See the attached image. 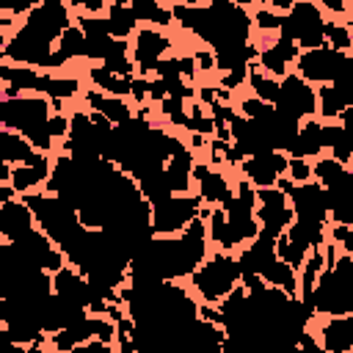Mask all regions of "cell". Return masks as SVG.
<instances>
[{"mask_svg": "<svg viewBox=\"0 0 353 353\" xmlns=\"http://www.w3.org/2000/svg\"><path fill=\"white\" fill-rule=\"evenodd\" d=\"M72 25H74V17H72L69 3H58V0L36 3L25 14V19L14 30V36L3 39V50H0L3 63H17V66L50 72L58 39Z\"/></svg>", "mask_w": 353, "mask_h": 353, "instance_id": "6da1fadb", "label": "cell"}, {"mask_svg": "<svg viewBox=\"0 0 353 353\" xmlns=\"http://www.w3.org/2000/svg\"><path fill=\"white\" fill-rule=\"evenodd\" d=\"M210 240L223 248L226 254L234 248H245L259 237V221H256V188L248 179L237 182L234 196L223 207H212L207 221Z\"/></svg>", "mask_w": 353, "mask_h": 353, "instance_id": "7a4b0ae2", "label": "cell"}, {"mask_svg": "<svg viewBox=\"0 0 353 353\" xmlns=\"http://www.w3.org/2000/svg\"><path fill=\"white\" fill-rule=\"evenodd\" d=\"M50 119H52V102L47 97L25 94L17 99H0V124L3 130L25 135L41 154L52 149L50 135Z\"/></svg>", "mask_w": 353, "mask_h": 353, "instance_id": "3957f363", "label": "cell"}, {"mask_svg": "<svg viewBox=\"0 0 353 353\" xmlns=\"http://www.w3.org/2000/svg\"><path fill=\"white\" fill-rule=\"evenodd\" d=\"M314 314L345 317L353 314V256L342 254L331 268H323L314 292H312Z\"/></svg>", "mask_w": 353, "mask_h": 353, "instance_id": "277c9868", "label": "cell"}, {"mask_svg": "<svg viewBox=\"0 0 353 353\" xmlns=\"http://www.w3.org/2000/svg\"><path fill=\"white\" fill-rule=\"evenodd\" d=\"M243 281V273H240V262L237 256L232 254H212L210 259H204V265L190 276V287L201 295L204 303L215 306L221 301H226Z\"/></svg>", "mask_w": 353, "mask_h": 353, "instance_id": "5b68a950", "label": "cell"}, {"mask_svg": "<svg viewBox=\"0 0 353 353\" xmlns=\"http://www.w3.org/2000/svg\"><path fill=\"white\" fill-rule=\"evenodd\" d=\"M279 33L292 39L301 50L325 47V17H323V8L317 3H309V0L292 3V11L284 17V25H281Z\"/></svg>", "mask_w": 353, "mask_h": 353, "instance_id": "8992f818", "label": "cell"}, {"mask_svg": "<svg viewBox=\"0 0 353 353\" xmlns=\"http://www.w3.org/2000/svg\"><path fill=\"white\" fill-rule=\"evenodd\" d=\"M201 215V196H171L163 204L152 207V232L154 237L182 234Z\"/></svg>", "mask_w": 353, "mask_h": 353, "instance_id": "52a82bcc", "label": "cell"}, {"mask_svg": "<svg viewBox=\"0 0 353 353\" xmlns=\"http://www.w3.org/2000/svg\"><path fill=\"white\" fill-rule=\"evenodd\" d=\"M276 188L287 193L292 212H295V221H306V223H325L328 221V196H325V188H320L314 179L295 185L287 176H281L276 182Z\"/></svg>", "mask_w": 353, "mask_h": 353, "instance_id": "ba28073f", "label": "cell"}, {"mask_svg": "<svg viewBox=\"0 0 353 353\" xmlns=\"http://www.w3.org/2000/svg\"><path fill=\"white\" fill-rule=\"evenodd\" d=\"M273 108L295 121H306L314 119L317 113V88L312 83H306L303 77H298L295 72H290L284 80H279V97L273 102Z\"/></svg>", "mask_w": 353, "mask_h": 353, "instance_id": "9c48e42d", "label": "cell"}, {"mask_svg": "<svg viewBox=\"0 0 353 353\" xmlns=\"http://www.w3.org/2000/svg\"><path fill=\"white\" fill-rule=\"evenodd\" d=\"M256 221H259V232L279 240L295 221L292 204L287 199L284 190L279 188H262L256 190Z\"/></svg>", "mask_w": 353, "mask_h": 353, "instance_id": "30bf717a", "label": "cell"}, {"mask_svg": "<svg viewBox=\"0 0 353 353\" xmlns=\"http://www.w3.org/2000/svg\"><path fill=\"white\" fill-rule=\"evenodd\" d=\"M345 55L347 52H336L328 44L317 47V50H301V55L295 61V74L312 85H331L345 63Z\"/></svg>", "mask_w": 353, "mask_h": 353, "instance_id": "8fae6325", "label": "cell"}, {"mask_svg": "<svg viewBox=\"0 0 353 353\" xmlns=\"http://www.w3.org/2000/svg\"><path fill=\"white\" fill-rule=\"evenodd\" d=\"M171 50V39L154 28H138L130 44V58L138 69V77H154L160 61Z\"/></svg>", "mask_w": 353, "mask_h": 353, "instance_id": "7c38bea8", "label": "cell"}, {"mask_svg": "<svg viewBox=\"0 0 353 353\" xmlns=\"http://www.w3.org/2000/svg\"><path fill=\"white\" fill-rule=\"evenodd\" d=\"M243 174H245V179L256 188V190H262V188H276V182L287 174V168H290V157L284 154V152H262V154H254V157H248L243 165Z\"/></svg>", "mask_w": 353, "mask_h": 353, "instance_id": "4fadbf2b", "label": "cell"}, {"mask_svg": "<svg viewBox=\"0 0 353 353\" xmlns=\"http://www.w3.org/2000/svg\"><path fill=\"white\" fill-rule=\"evenodd\" d=\"M298 55H301V47H298L292 39H287V36L279 33L276 41H270L268 47L259 50L256 63H259V69H262L265 74H270V77H276V80H284V77L290 74V66L298 61Z\"/></svg>", "mask_w": 353, "mask_h": 353, "instance_id": "5bb4252c", "label": "cell"}, {"mask_svg": "<svg viewBox=\"0 0 353 353\" xmlns=\"http://www.w3.org/2000/svg\"><path fill=\"white\" fill-rule=\"evenodd\" d=\"M33 229H36L33 210L22 199H14V201L0 204V234H3L6 243H17L25 234H30Z\"/></svg>", "mask_w": 353, "mask_h": 353, "instance_id": "9a60e30c", "label": "cell"}, {"mask_svg": "<svg viewBox=\"0 0 353 353\" xmlns=\"http://www.w3.org/2000/svg\"><path fill=\"white\" fill-rule=\"evenodd\" d=\"M193 182L199 185L201 201H207V204H212V207H223V204L234 196L229 179H226L218 168H212L210 163H196V165H193Z\"/></svg>", "mask_w": 353, "mask_h": 353, "instance_id": "2e32d148", "label": "cell"}, {"mask_svg": "<svg viewBox=\"0 0 353 353\" xmlns=\"http://www.w3.org/2000/svg\"><path fill=\"white\" fill-rule=\"evenodd\" d=\"M47 154H41L25 135L19 132H11V130H3L0 132V160L8 163V165H36L41 163Z\"/></svg>", "mask_w": 353, "mask_h": 353, "instance_id": "e0dca14e", "label": "cell"}, {"mask_svg": "<svg viewBox=\"0 0 353 353\" xmlns=\"http://www.w3.org/2000/svg\"><path fill=\"white\" fill-rule=\"evenodd\" d=\"M317 339L325 353H353V314L331 317L317 328Z\"/></svg>", "mask_w": 353, "mask_h": 353, "instance_id": "ac0fdd59", "label": "cell"}, {"mask_svg": "<svg viewBox=\"0 0 353 353\" xmlns=\"http://www.w3.org/2000/svg\"><path fill=\"white\" fill-rule=\"evenodd\" d=\"M83 99H85V105H88V110H97V113H102L110 124H124V121H130V119H135V110L130 108V102L127 99H119V97H108V94H102V91H97V88H88L85 94H83Z\"/></svg>", "mask_w": 353, "mask_h": 353, "instance_id": "d6986e66", "label": "cell"}, {"mask_svg": "<svg viewBox=\"0 0 353 353\" xmlns=\"http://www.w3.org/2000/svg\"><path fill=\"white\" fill-rule=\"evenodd\" d=\"M193 165H196V157H193V152H190L188 146H185L182 152H176V154L165 163L163 176H165V185L171 188L174 196H188L190 182H193Z\"/></svg>", "mask_w": 353, "mask_h": 353, "instance_id": "ffe728a7", "label": "cell"}, {"mask_svg": "<svg viewBox=\"0 0 353 353\" xmlns=\"http://www.w3.org/2000/svg\"><path fill=\"white\" fill-rule=\"evenodd\" d=\"M323 149H325L323 146V121L306 119V121H301V130H298L287 154L295 157V160H317V154Z\"/></svg>", "mask_w": 353, "mask_h": 353, "instance_id": "44dd1931", "label": "cell"}, {"mask_svg": "<svg viewBox=\"0 0 353 353\" xmlns=\"http://www.w3.org/2000/svg\"><path fill=\"white\" fill-rule=\"evenodd\" d=\"M91 339H94V314H88V317H83V320L50 334L47 345L52 347V353H72L77 345L91 342Z\"/></svg>", "mask_w": 353, "mask_h": 353, "instance_id": "7402d4cb", "label": "cell"}, {"mask_svg": "<svg viewBox=\"0 0 353 353\" xmlns=\"http://www.w3.org/2000/svg\"><path fill=\"white\" fill-rule=\"evenodd\" d=\"M74 58H88V39L85 33L80 30V25L74 22L72 28L63 30V36L58 39V47H55V55H52V63H50V72L74 61Z\"/></svg>", "mask_w": 353, "mask_h": 353, "instance_id": "603a6c76", "label": "cell"}, {"mask_svg": "<svg viewBox=\"0 0 353 353\" xmlns=\"http://www.w3.org/2000/svg\"><path fill=\"white\" fill-rule=\"evenodd\" d=\"M50 174H52V163H50V157H44L36 165H17L8 185L17 190V196H28V193H36V188L47 185Z\"/></svg>", "mask_w": 353, "mask_h": 353, "instance_id": "cb8c5ba5", "label": "cell"}, {"mask_svg": "<svg viewBox=\"0 0 353 353\" xmlns=\"http://www.w3.org/2000/svg\"><path fill=\"white\" fill-rule=\"evenodd\" d=\"M323 146L331 149V157L350 168L353 163V132H347L339 121H323Z\"/></svg>", "mask_w": 353, "mask_h": 353, "instance_id": "d4e9b609", "label": "cell"}, {"mask_svg": "<svg viewBox=\"0 0 353 353\" xmlns=\"http://www.w3.org/2000/svg\"><path fill=\"white\" fill-rule=\"evenodd\" d=\"M105 17H108V25H110V36H113V39L130 41V36H135V33H138V19H135V14H132L130 3H124V0L108 3Z\"/></svg>", "mask_w": 353, "mask_h": 353, "instance_id": "484cf974", "label": "cell"}, {"mask_svg": "<svg viewBox=\"0 0 353 353\" xmlns=\"http://www.w3.org/2000/svg\"><path fill=\"white\" fill-rule=\"evenodd\" d=\"M88 80L94 83V88H97V91H102V94H108V97H119V99L132 97V80H127V77H119V74L108 72L102 63L88 66Z\"/></svg>", "mask_w": 353, "mask_h": 353, "instance_id": "4316f807", "label": "cell"}, {"mask_svg": "<svg viewBox=\"0 0 353 353\" xmlns=\"http://www.w3.org/2000/svg\"><path fill=\"white\" fill-rule=\"evenodd\" d=\"M77 91H80V80L77 77H58L52 72H41L36 97H47L52 102H66V99L77 97Z\"/></svg>", "mask_w": 353, "mask_h": 353, "instance_id": "83f0119b", "label": "cell"}, {"mask_svg": "<svg viewBox=\"0 0 353 353\" xmlns=\"http://www.w3.org/2000/svg\"><path fill=\"white\" fill-rule=\"evenodd\" d=\"M130 8H132L138 22H149V25H157V28H168L174 22L171 8H165V6H160L154 0H132Z\"/></svg>", "mask_w": 353, "mask_h": 353, "instance_id": "f1b7e54d", "label": "cell"}, {"mask_svg": "<svg viewBox=\"0 0 353 353\" xmlns=\"http://www.w3.org/2000/svg\"><path fill=\"white\" fill-rule=\"evenodd\" d=\"M345 174H347V165H342V163L334 160L331 154H328V157H317V160L312 163V179H314L320 188H325V190H331L336 182H342Z\"/></svg>", "mask_w": 353, "mask_h": 353, "instance_id": "f546056e", "label": "cell"}, {"mask_svg": "<svg viewBox=\"0 0 353 353\" xmlns=\"http://www.w3.org/2000/svg\"><path fill=\"white\" fill-rule=\"evenodd\" d=\"M248 85H251L254 97L262 99V102H268V105H273L276 97H279V80L270 77V74H265L256 61L248 66Z\"/></svg>", "mask_w": 353, "mask_h": 353, "instance_id": "4dcf8cb0", "label": "cell"}, {"mask_svg": "<svg viewBox=\"0 0 353 353\" xmlns=\"http://www.w3.org/2000/svg\"><path fill=\"white\" fill-rule=\"evenodd\" d=\"M185 130L190 132V135H210V132H215V121H212V113L210 110H204V105L199 102V99H193L190 105H188V124H185Z\"/></svg>", "mask_w": 353, "mask_h": 353, "instance_id": "1f68e13d", "label": "cell"}, {"mask_svg": "<svg viewBox=\"0 0 353 353\" xmlns=\"http://www.w3.org/2000/svg\"><path fill=\"white\" fill-rule=\"evenodd\" d=\"M331 88L336 91V97L342 99V105H345V110H347V108L353 105V52L345 55V63H342L336 80L331 83Z\"/></svg>", "mask_w": 353, "mask_h": 353, "instance_id": "d6a6232c", "label": "cell"}, {"mask_svg": "<svg viewBox=\"0 0 353 353\" xmlns=\"http://www.w3.org/2000/svg\"><path fill=\"white\" fill-rule=\"evenodd\" d=\"M325 44L336 52H353V39H350V28L347 22H328L325 19Z\"/></svg>", "mask_w": 353, "mask_h": 353, "instance_id": "836d02e7", "label": "cell"}, {"mask_svg": "<svg viewBox=\"0 0 353 353\" xmlns=\"http://www.w3.org/2000/svg\"><path fill=\"white\" fill-rule=\"evenodd\" d=\"M188 99H179V97H165L163 102H160V113L174 124V127H182L185 130V124H188V105H185Z\"/></svg>", "mask_w": 353, "mask_h": 353, "instance_id": "e575fe53", "label": "cell"}, {"mask_svg": "<svg viewBox=\"0 0 353 353\" xmlns=\"http://www.w3.org/2000/svg\"><path fill=\"white\" fill-rule=\"evenodd\" d=\"M251 19H254V25H256L259 30H265V33H279L281 25H284V17L276 14L270 6H259V8L251 14Z\"/></svg>", "mask_w": 353, "mask_h": 353, "instance_id": "d590c367", "label": "cell"}, {"mask_svg": "<svg viewBox=\"0 0 353 353\" xmlns=\"http://www.w3.org/2000/svg\"><path fill=\"white\" fill-rule=\"evenodd\" d=\"M270 110H273V105H268V102H262V99H256V97H248V99L240 102V113H243L248 121H259V119H265Z\"/></svg>", "mask_w": 353, "mask_h": 353, "instance_id": "8d00e7d4", "label": "cell"}, {"mask_svg": "<svg viewBox=\"0 0 353 353\" xmlns=\"http://www.w3.org/2000/svg\"><path fill=\"white\" fill-rule=\"evenodd\" d=\"M287 179H290V182H295V185L312 182V163H309V160H295V157H290Z\"/></svg>", "mask_w": 353, "mask_h": 353, "instance_id": "74e56055", "label": "cell"}, {"mask_svg": "<svg viewBox=\"0 0 353 353\" xmlns=\"http://www.w3.org/2000/svg\"><path fill=\"white\" fill-rule=\"evenodd\" d=\"M331 240L342 248V254H350V256H353V226L334 223V226H331Z\"/></svg>", "mask_w": 353, "mask_h": 353, "instance_id": "f35d334b", "label": "cell"}, {"mask_svg": "<svg viewBox=\"0 0 353 353\" xmlns=\"http://www.w3.org/2000/svg\"><path fill=\"white\" fill-rule=\"evenodd\" d=\"M50 135L66 141V135H69V116H66V113H55V110H52V119H50Z\"/></svg>", "mask_w": 353, "mask_h": 353, "instance_id": "ab89813d", "label": "cell"}, {"mask_svg": "<svg viewBox=\"0 0 353 353\" xmlns=\"http://www.w3.org/2000/svg\"><path fill=\"white\" fill-rule=\"evenodd\" d=\"M243 83H248V66L234 69V72H229V74L221 77V88H226V91L237 88V85H243Z\"/></svg>", "mask_w": 353, "mask_h": 353, "instance_id": "60d3db41", "label": "cell"}, {"mask_svg": "<svg viewBox=\"0 0 353 353\" xmlns=\"http://www.w3.org/2000/svg\"><path fill=\"white\" fill-rule=\"evenodd\" d=\"M193 58H196V69H201V72L215 69V52L212 50H199Z\"/></svg>", "mask_w": 353, "mask_h": 353, "instance_id": "b9f144b4", "label": "cell"}, {"mask_svg": "<svg viewBox=\"0 0 353 353\" xmlns=\"http://www.w3.org/2000/svg\"><path fill=\"white\" fill-rule=\"evenodd\" d=\"M72 353H113V350H110V345H105V342H99V339H91V342L77 345Z\"/></svg>", "mask_w": 353, "mask_h": 353, "instance_id": "7bdbcfd3", "label": "cell"}, {"mask_svg": "<svg viewBox=\"0 0 353 353\" xmlns=\"http://www.w3.org/2000/svg\"><path fill=\"white\" fill-rule=\"evenodd\" d=\"M339 124H342L347 132H353V105H350V108H347V110L339 116Z\"/></svg>", "mask_w": 353, "mask_h": 353, "instance_id": "ee69618b", "label": "cell"}, {"mask_svg": "<svg viewBox=\"0 0 353 353\" xmlns=\"http://www.w3.org/2000/svg\"><path fill=\"white\" fill-rule=\"evenodd\" d=\"M14 196H17V190H14L11 185H0V204H6V201H14Z\"/></svg>", "mask_w": 353, "mask_h": 353, "instance_id": "f6af8a7d", "label": "cell"}, {"mask_svg": "<svg viewBox=\"0 0 353 353\" xmlns=\"http://www.w3.org/2000/svg\"><path fill=\"white\" fill-rule=\"evenodd\" d=\"M320 8H328V11H336V14H345L347 11V6L345 3H334V0H325Z\"/></svg>", "mask_w": 353, "mask_h": 353, "instance_id": "bcb514c9", "label": "cell"}, {"mask_svg": "<svg viewBox=\"0 0 353 353\" xmlns=\"http://www.w3.org/2000/svg\"><path fill=\"white\" fill-rule=\"evenodd\" d=\"M347 28H350V39H353V19H350V22H347Z\"/></svg>", "mask_w": 353, "mask_h": 353, "instance_id": "7dc6e473", "label": "cell"}]
</instances>
